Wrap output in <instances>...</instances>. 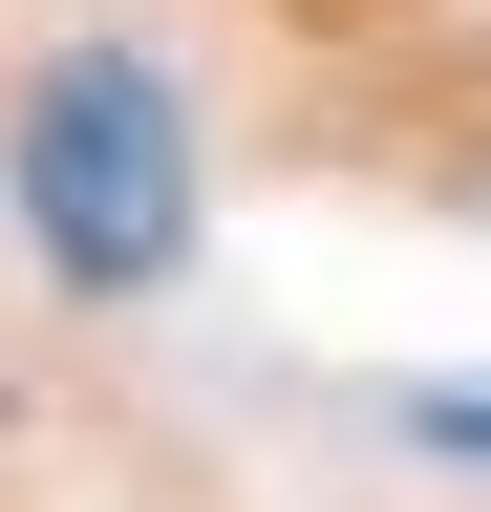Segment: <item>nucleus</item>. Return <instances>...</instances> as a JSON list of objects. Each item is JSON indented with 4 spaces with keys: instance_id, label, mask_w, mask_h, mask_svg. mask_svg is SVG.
Here are the masks:
<instances>
[{
    "instance_id": "nucleus-1",
    "label": "nucleus",
    "mask_w": 491,
    "mask_h": 512,
    "mask_svg": "<svg viewBox=\"0 0 491 512\" xmlns=\"http://www.w3.org/2000/svg\"><path fill=\"white\" fill-rule=\"evenodd\" d=\"M22 235H43V278H86V299H150L171 256H193V107H171L129 43H86V64L22 86Z\"/></svg>"
}]
</instances>
